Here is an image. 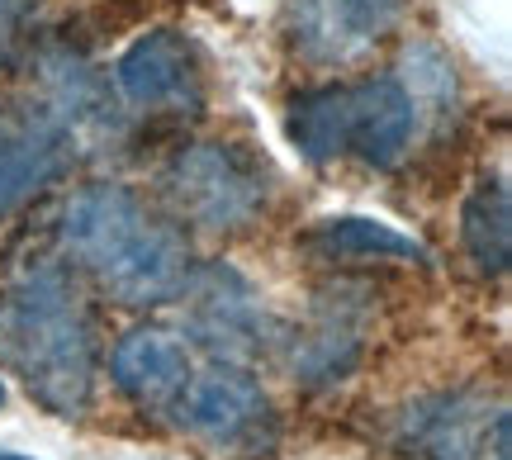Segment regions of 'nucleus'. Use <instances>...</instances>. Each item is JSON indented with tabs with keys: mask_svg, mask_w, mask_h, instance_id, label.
I'll return each mask as SVG.
<instances>
[{
	"mask_svg": "<svg viewBox=\"0 0 512 460\" xmlns=\"http://www.w3.org/2000/svg\"><path fill=\"white\" fill-rule=\"evenodd\" d=\"M57 238L67 247V257L114 304H128V309H157L181 299L185 280L195 271V252L176 219H166L138 190L114 181L76 190L62 209Z\"/></svg>",
	"mask_w": 512,
	"mask_h": 460,
	"instance_id": "1",
	"label": "nucleus"
},
{
	"mask_svg": "<svg viewBox=\"0 0 512 460\" xmlns=\"http://www.w3.org/2000/svg\"><path fill=\"white\" fill-rule=\"evenodd\" d=\"M0 366L57 418H81L95 389V323L62 266H34L0 299Z\"/></svg>",
	"mask_w": 512,
	"mask_h": 460,
	"instance_id": "2",
	"label": "nucleus"
},
{
	"mask_svg": "<svg viewBox=\"0 0 512 460\" xmlns=\"http://www.w3.org/2000/svg\"><path fill=\"white\" fill-rule=\"evenodd\" d=\"M162 195L181 223L238 233L266 214L271 176L242 143H190L162 166Z\"/></svg>",
	"mask_w": 512,
	"mask_h": 460,
	"instance_id": "3",
	"label": "nucleus"
},
{
	"mask_svg": "<svg viewBox=\"0 0 512 460\" xmlns=\"http://www.w3.org/2000/svg\"><path fill=\"white\" fill-rule=\"evenodd\" d=\"M185 328L209 356L219 361H252L271 347V313L252 290V280L233 271L228 261L195 266L185 280Z\"/></svg>",
	"mask_w": 512,
	"mask_h": 460,
	"instance_id": "4",
	"label": "nucleus"
},
{
	"mask_svg": "<svg viewBox=\"0 0 512 460\" xmlns=\"http://www.w3.org/2000/svg\"><path fill=\"white\" fill-rule=\"evenodd\" d=\"M176 408H181L185 427L223 456H266L275 446L271 399L233 361H219L204 375H190Z\"/></svg>",
	"mask_w": 512,
	"mask_h": 460,
	"instance_id": "5",
	"label": "nucleus"
},
{
	"mask_svg": "<svg viewBox=\"0 0 512 460\" xmlns=\"http://www.w3.org/2000/svg\"><path fill=\"white\" fill-rule=\"evenodd\" d=\"M114 86L133 110L190 119L204 110V57L181 29H147L114 62Z\"/></svg>",
	"mask_w": 512,
	"mask_h": 460,
	"instance_id": "6",
	"label": "nucleus"
},
{
	"mask_svg": "<svg viewBox=\"0 0 512 460\" xmlns=\"http://www.w3.org/2000/svg\"><path fill=\"white\" fill-rule=\"evenodd\" d=\"M403 5L408 0H290V38L318 67H347L399 24Z\"/></svg>",
	"mask_w": 512,
	"mask_h": 460,
	"instance_id": "7",
	"label": "nucleus"
},
{
	"mask_svg": "<svg viewBox=\"0 0 512 460\" xmlns=\"http://www.w3.org/2000/svg\"><path fill=\"white\" fill-rule=\"evenodd\" d=\"M67 157H72L67 133L38 100L29 105L0 100V219H10L29 195L62 176Z\"/></svg>",
	"mask_w": 512,
	"mask_h": 460,
	"instance_id": "8",
	"label": "nucleus"
},
{
	"mask_svg": "<svg viewBox=\"0 0 512 460\" xmlns=\"http://www.w3.org/2000/svg\"><path fill=\"white\" fill-rule=\"evenodd\" d=\"M43 110L57 119V129L67 133V143H91V138H119V105L110 95V81L95 72L86 57L67 53H43L38 57V95Z\"/></svg>",
	"mask_w": 512,
	"mask_h": 460,
	"instance_id": "9",
	"label": "nucleus"
},
{
	"mask_svg": "<svg viewBox=\"0 0 512 460\" xmlns=\"http://www.w3.org/2000/svg\"><path fill=\"white\" fill-rule=\"evenodd\" d=\"M114 385L138 408H176L190 385V351L162 328H133L114 342L110 356Z\"/></svg>",
	"mask_w": 512,
	"mask_h": 460,
	"instance_id": "10",
	"label": "nucleus"
},
{
	"mask_svg": "<svg viewBox=\"0 0 512 460\" xmlns=\"http://www.w3.org/2000/svg\"><path fill=\"white\" fill-rule=\"evenodd\" d=\"M413 133H418V110L399 86V76L351 81V157L389 171L408 157Z\"/></svg>",
	"mask_w": 512,
	"mask_h": 460,
	"instance_id": "11",
	"label": "nucleus"
},
{
	"mask_svg": "<svg viewBox=\"0 0 512 460\" xmlns=\"http://www.w3.org/2000/svg\"><path fill=\"white\" fill-rule=\"evenodd\" d=\"M290 143L313 166H328L337 157H351V81L313 86L290 100Z\"/></svg>",
	"mask_w": 512,
	"mask_h": 460,
	"instance_id": "12",
	"label": "nucleus"
},
{
	"mask_svg": "<svg viewBox=\"0 0 512 460\" xmlns=\"http://www.w3.org/2000/svg\"><path fill=\"white\" fill-rule=\"evenodd\" d=\"M460 242L479 276H503L512 261V190L503 176H484L460 204Z\"/></svg>",
	"mask_w": 512,
	"mask_h": 460,
	"instance_id": "13",
	"label": "nucleus"
},
{
	"mask_svg": "<svg viewBox=\"0 0 512 460\" xmlns=\"http://www.w3.org/2000/svg\"><path fill=\"white\" fill-rule=\"evenodd\" d=\"M309 247L328 261H427V247L418 238L399 233L394 223L366 219V214H342L323 219L309 233Z\"/></svg>",
	"mask_w": 512,
	"mask_h": 460,
	"instance_id": "14",
	"label": "nucleus"
},
{
	"mask_svg": "<svg viewBox=\"0 0 512 460\" xmlns=\"http://www.w3.org/2000/svg\"><path fill=\"white\" fill-rule=\"evenodd\" d=\"M489 437V418L465 394H441L408 418V446L422 460H475V446Z\"/></svg>",
	"mask_w": 512,
	"mask_h": 460,
	"instance_id": "15",
	"label": "nucleus"
},
{
	"mask_svg": "<svg viewBox=\"0 0 512 460\" xmlns=\"http://www.w3.org/2000/svg\"><path fill=\"white\" fill-rule=\"evenodd\" d=\"M399 86L408 91V100H413L418 124L422 119H446V114H456V100H460L456 67H451V57L441 53L432 38H413V43L403 48Z\"/></svg>",
	"mask_w": 512,
	"mask_h": 460,
	"instance_id": "16",
	"label": "nucleus"
},
{
	"mask_svg": "<svg viewBox=\"0 0 512 460\" xmlns=\"http://www.w3.org/2000/svg\"><path fill=\"white\" fill-rule=\"evenodd\" d=\"M356 356H361L356 328L342 313H332L294 347V375H304V380H342L356 366Z\"/></svg>",
	"mask_w": 512,
	"mask_h": 460,
	"instance_id": "17",
	"label": "nucleus"
},
{
	"mask_svg": "<svg viewBox=\"0 0 512 460\" xmlns=\"http://www.w3.org/2000/svg\"><path fill=\"white\" fill-rule=\"evenodd\" d=\"M34 38V0H0V67H10Z\"/></svg>",
	"mask_w": 512,
	"mask_h": 460,
	"instance_id": "18",
	"label": "nucleus"
},
{
	"mask_svg": "<svg viewBox=\"0 0 512 460\" xmlns=\"http://www.w3.org/2000/svg\"><path fill=\"white\" fill-rule=\"evenodd\" d=\"M494 460H512V418L494 413Z\"/></svg>",
	"mask_w": 512,
	"mask_h": 460,
	"instance_id": "19",
	"label": "nucleus"
},
{
	"mask_svg": "<svg viewBox=\"0 0 512 460\" xmlns=\"http://www.w3.org/2000/svg\"><path fill=\"white\" fill-rule=\"evenodd\" d=\"M0 460H34V456H19V451H0Z\"/></svg>",
	"mask_w": 512,
	"mask_h": 460,
	"instance_id": "20",
	"label": "nucleus"
},
{
	"mask_svg": "<svg viewBox=\"0 0 512 460\" xmlns=\"http://www.w3.org/2000/svg\"><path fill=\"white\" fill-rule=\"evenodd\" d=\"M5 399H10V394H5V380H0V408H5Z\"/></svg>",
	"mask_w": 512,
	"mask_h": 460,
	"instance_id": "21",
	"label": "nucleus"
}]
</instances>
